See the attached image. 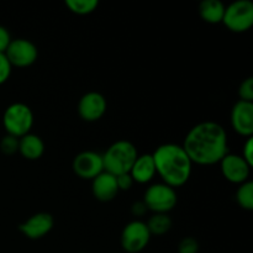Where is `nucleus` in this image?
I'll use <instances>...</instances> for the list:
<instances>
[{"mask_svg": "<svg viewBox=\"0 0 253 253\" xmlns=\"http://www.w3.org/2000/svg\"><path fill=\"white\" fill-rule=\"evenodd\" d=\"M182 147L192 163L215 165L229 153L227 133L220 124L203 121L188 131Z\"/></svg>", "mask_w": 253, "mask_h": 253, "instance_id": "1", "label": "nucleus"}, {"mask_svg": "<svg viewBox=\"0 0 253 253\" xmlns=\"http://www.w3.org/2000/svg\"><path fill=\"white\" fill-rule=\"evenodd\" d=\"M156 173L172 188L182 187L192 175L193 163L184 148L177 143H163L152 153Z\"/></svg>", "mask_w": 253, "mask_h": 253, "instance_id": "2", "label": "nucleus"}, {"mask_svg": "<svg viewBox=\"0 0 253 253\" xmlns=\"http://www.w3.org/2000/svg\"><path fill=\"white\" fill-rule=\"evenodd\" d=\"M137 157V150L132 142L126 140L116 141L103 155L104 170L115 177L128 173Z\"/></svg>", "mask_w": 253, "mask_h": 253, "instance_id": "3", "label": "nucleus"}, {"mask_svg": "<svg viewBox=\"0 0 253 253\" xmlns=\"http://www.w3.org/2000/svg\"><path fill=\"white\" fill-rule=\"evenodd\" d=\"M2 125L7 135L20 138L31 131L34 125V113L26 104L14 103L5 109Z\"/></svg>", "mask_w": 253, "mask_h": 253, "instance_id": "4", "label": "nucleus"}, {"mask_svg": "<svg viewBox=\"0 0 253 253\" xmlns=\"http://www.w3.org/2000/svg\"><path fill=\"white\" fill-rule=\"evenodd\" d=\"M177 193L174 188L165 184L156 183L146 189L143 200L147 210L155 214H168L177 205Z\"/></svg>", "mask_w": 253, "mask_h": 253, "instance_id": "5", "label": "nucleus"}, {"mask_svg": "<svg viewBox=\"0 0 253 253\" xmlns=\"http://www.w3.org/2000/svg\"><path fill=\"white\" fill-rule=\"evenodd\" d=\"M225 26L232 32H245L253 25V4L251 0H236L225 7L222 17Z\"/></svg>", "mask_w": 253, "mask_h": 253, "instance_id": "6", "label": "nucleus"}, {"mask_svg": "<svg viewBox=\"0 0 253 253\" xmlns=\"http://www.w3.org/2000/svg\"><path fill=\"white\" fill-rule=\"evenodd\" d=\"M151 236L146 222L133 220L121 232V247L127 253H138L147 247Z\"/></svg>", "mask_w": 253, "mask_h": 253, "instance_id": "7", "label": "nucleus"}, {"mask_svg": "<svg viewBox=\"0 0 253 253\" xmlns=\"http://www.w3.org/2000/svg\"><path fill=\"white\" fill-rule=\"evenodd\" d=\"M7 61L11 67L25 68L36 62L39 57V49L36 44L26 39L11 40L9 47L5 51Z\"/></svg>", "mask_w": 253, "mask_h": 253, "instance_id": "8", "label": "nucleus"}, {"mask_svg": "<svg viewBox=\"0 0 253 253\" xmlns=\"http://www.w3.org/2000/svg\"><path fill=\"white\" fill-rule=\"evenodd\" d=\"M72 167L79 178L93 180L104 172L103 155L95 151H83L74 157Z\"/></svg>", "mask_w": 253, "mask_h": 253, "instance_id": "9", "label": "nucleus"}, {"mask_svg": "<svg viewBox=\"0 0 253 253\" xmlns=\"http://www.w3.org/2000/svg\"><path fill=\"white\" fill-rule=\"evenodd\" d=\"M108 108V103L103 94L98 91L85 93L78 103V114L84 121H98L104 116Z\"/></svg>", "mask_w": 253, "mask_h": 253, "instance_id": "10", "label": "nucleus"}, {"mask_svg": "<svg viewBox=\"0 0 253 253\" xmlns=\"http://www.w3.org/2000/svg\"><path fill=\"white\" fill-rule=\"evenodd\" d=\"M219 163L221 166L222 174L229 182L242 184L249 180L251 166L242 158L241 155L227 153Z\"/></svg>", "mask_w": 253, "mask_h": 253, "instance_id": "11", "label": "nucleus"}, {"mask_svg": "<svg viewBox=\"0 0 253 253\" xmlns=\"http://www.w3.org/2000/svg\"><path fill=\"white\" fill-rule=\"evenodd\" d=\"M231 125L239 135L252 137L253 133V103L239 100L231 109Z\"/></svg>", "mask_w": 253, "mask_h": 253, "instance_id": "12", "label": "nucleus"}, {"mask_svg": "<svg viewBox=\"0 0 253 253\" xmlns=\"http://www.w3.org/2000/svg\"><path fill=\"white\" fill-rule=\"evenodd\" d=\"M54 219L48 212H37L25 222L19 225V230L22 235L30 240H39L49 234L53 229Z\"/></svg>", "mask_w": 253, "mask_h": 253, "instance_id": "13", "label": "nucleus"}, {"mask_svg": "<svg viewBox=\"0 0 253 253\" xmlns=\"http://www.w3.org/2000/svg\"><path fill=\"white\" fill-rule=\"evenodd\" d=\"M91 192H93L95 199L99 202H111V200L115 199L118 193L120 192L118 182H116V177L104 170L91 180Z\"/></svg>", "mask_w": 253, "mask_h": 253, "instance_id": "14", "label": "nucleus"}, {"mask_svg": "<svg viewBox=\"0 0 253 253\" xmlns=\"http://www.w3.org/2000/svg\"><path fill=\"white\" fill-rule=\"evenodd\" d=\"M128 173L132 177L133 182L140 183V184H146V183L151 182L153 177L157 174L152 155L146 153V155L138 156Z\"/></svg>", "mask_w": 253, "mask_h": 253, "instance_id": "15", "label": "nucleus"}, {"mask_svg": "<svg viewBox=\"0 0 253 253\" xmlns=\"http://www.w3.org/2000/svg\"><path fill=\"white\" fill-rule=\"evenodd\" d=\"M19 152L26 160L36 161L43 155L44 143L40 136L34 133H27L19 138Z\"/></svg>", "mask_w": 253, "mask_h": 253, "instance_id": "16", "label": "nucleus"}, {"mask_svg": "<svg viewBox=\"0 0 253 253\" xmlns=\"http://www.w3.org/2000/svg\"><path fill=\"white\" fill-rule=\"evenodd\" d=\"M225 7L220 0H203L199 4V15L208 24H219L222 22Z\"/></svg>", "mask_w": 253, "mask_h": 253, "instance_id": "17", "label": "nucleus"}, {"mask_svg": "<svg viewBox=\"0 0 253 253\" xmlns=\"http://www.w3.org/2000/svg\"><path fill=\"white\" fill-rule=\"evenodd\" d=\"M151 235H165L172 229V219L168 214H153L146 222Z\"/></svg>", "mask_w": 253, "mask_h": 253, "instance_id": "18", "label": "nucleus"}, {"mask_svg": "<svg viewBox=\"0 0 253 253\" xmlns=\"http://www.w3.org/2000/svg\"><path fill=\"white\" fill-rule=\"evenodd\" d=\"M236 202L242 209L253 210V183L251 180L240 184L236 192Z\"/></svg>", "mask_w": 253, "mask_h": 253, "instance_id": "19", "label": "nucleus"}, {"mask_svg": "<svg viewBox=\"0 0 253 253\" xmlns=\"http://www.w3.org/2000/svg\"><path fill=\"white\" fill-rule=\"evenodd\" d=\"M66 6L77 15H88L95 11L98 7V0H66Z\"/></svg>", "mask_w": 253, "mask_h": 253, "instance_id": "20", "label": "nucleus"}, {"mask_svg": "<svg viewBox=\"0 0 253 253\" xmlns=\"http://www.w3.org/2000/svg\"><path fill=\"white\" fill-rule=\"evenodd\" d=\"M0 150L5 155H14L19 152V138L6 135L0 141Z\"/></svg>", "mask_w": 253, "mask_h": 253, "instance_id": "21", "label": "nucleus"}, {"mask_svg": "<svg viewBox=\"0 0 253 253\" xmlns=\"http://www.w3.org/2000/svg\"><path fill=\"white\" fill-rule=\"evenodd\" d=\"M239 96L240 100L244 101H253V78L249 77V78L245 79L241 84H240L239 88Z\"/></svg>", "mask_w": 253, "mask_h": 253, "instance_id": "22", "label": "nucleus"}, {"mask_svg": "<svg viewBox=\"0 0 253 253\" xmlns=\"http://www.w3.org/2000/svg\"><path fill=\"white\" fill-rule=\"evenodd\" d=\"M198 251H199V244L194 237H185L178 246V253H198Z\"/></svg>", "mask_w": 253, "mask_h": 253, "instance_id": "23", "label": "nucleus"}, {"mask_svg": "<svg viewBox=\"0 0 253 253\" xmlns=\"http://www.w3.org/2000/svg\"><path fill=\"white\" fill-rule=\"evenodd\" d=\"M11 64L7 61L5 53H0V85L4 84L11 74Z\"/></svg>", "mask_w": 253, "mask_h": 253, "instance_id": "24", "label": "nucleus"}, {"mask_svg": "<svg viewBox=\"0 0 253 253\" xmlns=\"http://www.w3.org/2000/svg\"><path fill=\"white\" fill-rule=\"evenodd\" d=\"M11 40L12 39L9 30L0 25V53H5V51H6V48L9 47Z\"/></svg>", "mask_w": 253, "mask_h": 253, "instance_id": "25", "label": "nucleus"}, {"mask_svg": "<svg viewBox=\"0 0 253 253\" xmlns=\"http://www.w3.org/2000/svg\"><path fill=\"white\" fill-rule=\"evenodd\" d=\"M242 158L249 163L250 166H253V138L249 137L244 145V150H242Z\"/></svg>", "mask_w": 253, "mask_h": 253, "instance_id": "26", "label": "nucleus"}, {"mask_svg": "<svg viewBox=\"0 0 253 253\" xmlns=\"http://www.w3.org/2000/svg\"><path fill=\"white\" fill-rule=\"evenodd\" d=\"M116 182H118L119 190H128L133 184V179L130 175V173H124L116 177Z\"/></svg>", "mask_w": 253, "mask_h": 253, "instance_id": "27", "label": "nucleus"}, {"mask_svg": "<svg viewBox=\"0 0 253 253\" xmlns=\"http://www.w3.org/2000/svg\"><path fill=\"white\" fill-rule=\"evenodd\" d=\"M147 211V208H146L145 203L143 202H136L133 203L132 207H131V212H132L135 216H142Z\"/></svg>", "mask_w": 253, "mask_h": 253, "instance_id": "28", "label": "nucleus"}]
</instances>
